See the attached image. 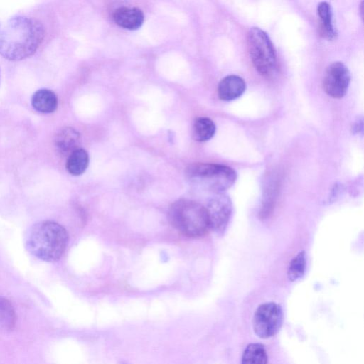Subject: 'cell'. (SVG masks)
Listing matches in <instances>:
<instances>
[{"mask_svg": "<svg viewBox=\"0 0 364 364\" xmlns=\"http://www.w3.org/2000/svg\"><path fill=\"white\" fill-rule=\"evenodd\" d=\"M44 28L36 19L16 16L0 22V55L9 60L32 55L41 44Z\"/></svg>", "mask_w": 364, "mask_h": 364, "instance_id": "cell-1", "label": "cell"}, {"mask_svg": "<svg viewBox=\"0 0 364 364\" xmlns=\"http://www.w3.org/2000/svg\"><path fill=\"white\" fill-rule=\"evenodd\" d=\"M26 243L28 250L36 257L54 262L65 252L68 244V234L59 223L43 220L32 226Z\"/></svg>", "mask_w": 364, "mask_h": 364, "instance_id": "cell-2", "label": "cell"}, {"mask_svg": "<svg viewBox=\"0 0 364 364\" xmlns=\"http://www.w3.org/2000/svg\"><path fill=\"white\" fill-rule=\"evenodd\" d=\"M171 224L182 235L188 237H200L210 229L206 208L188 199H179L168 210Z\"/></svg>", "mask_w": 364, "mask_h": 364, "instance_id": "cell-3", "label": "cell"}, {"mask_svg": "<svg viewBox=\"0 0 364 364\" xmlns=\"http://www.w3.org/2000/svg\"><path fill=\"white\" fill-rule=\"evenodd\" d=\"M186 173L191 181L215 194L223 193L237 178L234 169L216 164H193L187 167Z\"/></svg>", "mask_w": 364, "mask_h": 364, "instance_id": "cell-4", "label": "cell"}, {"mask_svg": "<svg viewBox=\"0 0 364 364\" xmlns=\"http://www.w3.org/2000/svg\"><path fill=\"white\" fill-rule=\"evenodd\" d=\"M247 48L255 70L262 75H271L277 66V53L267 33L257 27L247 33Z\"/></svg>", "mask_w": 364, "mask_h": 364, "instance_id": "cell-5", "label": "cell"}, {"mask_svg": "<svg viewBox=\"0 0 364 364\" xmlns=\"http://www.w3.org/2000/svg\"><path fill=\"white\" fill-rule=\"evenodd\" d=\"M282 311L274 302L264 303L256 309L252 321L255 333L262 338L274 336L282 323Z\"/></svg>", "mask_w": 364, "mask_h": 364, "instance_id": "cell-6", "label": "cell"}, {"mask_svg": "<svg viewBox=\"0 0 364 364\" xmlns=\"http://www.w3.org/2000/svg\"><path fill=\"white\" fill-rule=\"evenodd\" d=\"M206 211L210 229L223 235L229 223L232 205L230 198L223 194H215L208 203Z\"/></svg>", "mask_w": 364, "mask_h": 364, "instance_id": "cell-7", "label": "cell"}, {"mask_svg": "<svg viewBox=\"0 0 364 364\" xmlns=\"http://www.w3.org/2000/svg\"><path fill=\"white\" fill-rule=\"evenodd\" d=\"M350 82V74L348 68L341 62H334L325 71L323 87L330 97L341 98L346 94Z\"/></svg>", "mask_w": 364, "mask_h": 364, "instance_id": "cell-8", "label": "cell"}, {"mask_svg": "<svg viewBox=\"0 0 364 364\" xmlns=\"http://www.w3.org/2000/svg\"><path fill=\"white\" fill-rule=\"evenodd\" d=\"M246 89L245 80L240 76L230 75L218 84V94L220 100L230 101L240 97Z\"/></svg>", "mask_w": 364, "mask_h": 364, "instance_id": "cell-9", "label": "cell"}, {"mask_svg": "<svg viewBox=\"0 0 364 364\" xmlns=\"http://www.w3.org/2000/svg\"><path fill=\"white\" fill-rule=\"evenodd\" d=\"M114 22L128 30H136L144 22V14L138 8L119 7L113 14Z\"/></svg>", "mask_w": 364, "mask_h": 364, "instance_id": "cell-10", "label": "cell"}, {"mask_svg": "<svg viewBox=\"0 0 364 364\" xmlns=\"http://www.w3.org/2000/svg\"><path fill=\"white\" fill-rule=\"evenodd\" d=\"M79 140L78 132L72 127H66L58 132L55 136L54 144L59 153L70 154L76 149Z\"/></svg>", "mask_w": 364, "mask_h": 364, "instance_id": "cell-11", "label": "cell"}, {"mask_svg": "<svg viewBox=\"0 0 364 364\" xmlns=\"http://www.w3.org/2000/svg\"><path fill=\"white\" fill-rule=\"evenodd\" d=\"M31 105L34 109L41 113H52L58 107V97L50 90L40 89L33 93Z\"/></svg>", "mask_w": 364, "mask_h": 364, "instance_id": "cell-12", "label": "cell"}, {"mask_svg": "<svg viewBox=\"0 0 364 364\" xmlns=\"http://www.w3.org/2000/svg\"><path fill=\"white\" fill-rule=\"evenodd\" d=\"M318 16L320 18V35L327 40L334 39L337 32L333 24V14L331 5L326 1L320 2L317 7Z\"/></svg>", "mask_w": 364, "mask_h": 364, "instance_id": "cell-13", "label": "cell"}, {"mask_svg": "<svg viewBox=\"0 0 364 364\" xmlns=\"http://www.w3.org/2000/svg\"><path fill=\"white\" fill-rule=\"evenodd\" d=\"M88 164L87 152L83 149H76L68 157L66 169L73 176H80L85 171Z\"/></svg>", "mask_w": 364, "mask_h": 364, "instance_id": "cell-14", "label": "cell"}, {"mask_svg": "<svg viewBox=\"0 0 364 364\" xmlns=\"http://www.w3.org/2000/svg\"><path fill=\"white\" fill-rule=\"evenodd\" d=\"M216 127L212 119L208 117H198L193 124V136L198 141L210 139L215 134Z\"/></svg>", "mask_w": 364, "mask_h": 364, "instance_id": "cell-15", "label": "cell"}, {"mask_svg": "<svg viewBox=\"0 0 364 364\" xmlns=\"http://www.w3.org/2000/svg\"><path fill=\"white\" fill-rule=\"evenodd\" d=\"M242 364H267V354L264 346L249 344L243 352Z\"/></svg>", "mask_w": 364, "mask_h": 364, "instance_id": "cell-16", "label": "cell"}, {"mask_svg": "<svg viewBox=\"0 0 364 364\" xmlns=\"http://www.w3.org/2000/svg\"><path fill=\"white\" fill-rule=\"evenodd\" d=\"M16 321V315L11 304L6 299L0 297V330H12Z\"/></svg>", "mask_w": 364, "mask_h": 364, "instance_id": "cell-17", "label": "cell"}, {"mask_svg": "<svg viewBox=\"0 0 364 364\" xmlns=\"http://www.w3.org/2000/svg\"><path fill=\"white\" fill-rule=\"evenodd\" d=\"M306 258L304 251H301L290 262L287 276L290 281L294 282L301 279L306 271Z\"/></svg>", "mask_w": 364, "mask_h": 364, "instance_id": "cell-18", "label": "cell"}, {"mask_svg": "<svg viewBox=\"0 0 364 364\" xmlns=\"http://www.w3.org/2000/svg\"><path fill=\"white\" fill-rule=\"evenodd\" d=\"M0 82H1V70H0Z\"/></svg>", "mask_w": 364, "mask_h": 364, "instance_id": "cell-19", "label": "cell"}]
</instances>
